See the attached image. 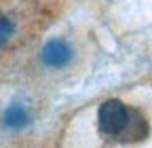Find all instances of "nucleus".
<instances>
[{
  "mask_svg": "<svg viewBox=\"0 0 152 148\" xmlns=\"http://www.w3.org/2000/svg\"><path fill=\"white\" fill-rule=\"evenodd\" d=\"M47 95L21 87L15 95L0 104V136L21 138L45 116Z\"/></svg>",
  "mask_w": 152,
  "mask_h": 148,
  "instance_id": "nucleus-4",
  "label": "nucleus"
},
{
  "mask_svg": "<svg viewBox=\"0 0 152 148\" xmlns=\"http://www.w3.org/2000/svg\"><path fill=\"white\" fill-rule=\"evenodd\" d=\"M66 0H0V59L17 57L59 23Z\"/></svg>",
  "mask_w": 152,
  "mask_h": 148,
  "instance_id": "nucleus-3",
  "label": "nucleus"
},
{
  "mask_svg": "<svg viewBox=\"0 0 152 148\" xmlns=\"http://www.w3.org/2000/svg\"><path fill=\"white\" fill-rule=\"evenodd\" d=\"M13 148H36V146H13Z\"/></svg>",
  "mask_w": 152,
  "mask_h": 148,
  "instance_id": "nucleus-5",
  "label": "nucleus"
},
{
  "mask_svg": "<svg viewBox=\"0 0 152 148\" xmlns=\"http://www.w3.org/2000/svg\"><path fill=\"white\" fill-rule=\"evenodd\" d=\"M55 28L13 57L17 81L47 97L53 91L80 83L97 57V45L91 32L83 28Z\"/></svg>",
  "mask_w": 152,
  "mask_h": 148,
  "instance_id": "nucleus-2",
  "label": "nucleus"
},
{
  "mask_svg": "<svg viewBox=\"0 0 152 148\" xmlns=\"http://www.w3.org/2000/svg\"><path fill=\"white\" fill-rule=\"evenodd\" d=\"M64 148H148L152 104L137 93H112L89 102L64 129Z\"/></svg>",
  "mask_w": 152,
  "mask_h": 148,
  "instance_id": "nucleus-1",
  "label": "nucleus"
}]
</instances>
